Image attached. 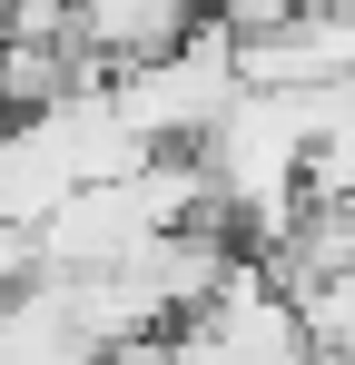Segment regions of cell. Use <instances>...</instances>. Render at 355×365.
I'll return each instance as SVG.
<instances>
[{
    "label": "cell",
    "instance_id": "cell-1",
    "mask_svg": "<svg viewBox=\"0 0 355 365\" xmlns=\"http://www.w3.org/2000/svg\"><path fill=\"white\" fill-rule=\"evenodd\" d=\"M237 89H247V69H237V30H227V20H197L178 50L109 69L118 119L138 128L148 148H197V138L237 109Z\"/></svg>",
    "mask_w": 355,
    "mask_h": 365
}]
</instances>
